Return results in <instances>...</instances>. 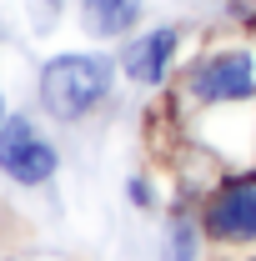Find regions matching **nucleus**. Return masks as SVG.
<instances>
[{
    "label": "nucleus",
    "instance_id": "2",
    "mask_svg": "<svg viewBox=\"0 0 256 261\" xmlns=\"http://www.w3.org/2000/svg\"><path fill=\"white\" fill-rule=\"evenodd\" d=\"M201 236L216 251L256 246V171H231L211 186L201 201Z\"/></svg>",
    "mask_w": 256,
    "mask_h": 261
},
{
    "label": "nucleus",
    "instance_id": "4",
    "mask_svg": "<svg viewBox=\"0 0 256 261\" xmlns=\"http://www.w3.org/2000/svg\"><path fill=\"white\" fill-rule=\"evenodd\" d=\"M61 171V151L35 130L31 116H5L0 126V176H10L15 186H45Z\"/></svg>",
    "mask_w": 256,
    "mask_h": 261
},
{
    "label": "nucleus",
    "instance_id": "6",
    "mask_svg": "<svg viewBox=\"0 0 256 261\" xmlns=\"http://www.w3.org/2000/svg\"><path fill=\"white\" fill-rule=\"evenodd\" d=\"M75 10L91 40H126L146 20V0H75Z\"/></svg>",
    "mask_w": 256,
    "mask_h": 261
},
{
    "label": "nucleus",
    "instance_id": "10",
    "mask_svg": "<svg viewBox=\"0 0 256 261\" xmlns=\"http://www.w3.org/2000/svg\"><path fill=\"white\" fill-rule=\"evenodd\" d=\"M5 116H10V111H5V91H0V126H5Z\"/></svg>",
    "mask_w": 256,
    "mask_h": 261
},
{
    "label": "nucleus",
    "instance_id": "8",
    "mask_svg": "<svg viewBox=\"0 0 256 261\" xmlns=\"http://www.w3.org/2000/svg\"><path fill=\"white\" fill-rule=\"evenodd\" d=\"M126 196H131L136 211H151V206H156V191L146 186V176H131V181H126Z\"/></svg>",
    "mask_w": 256,
    "mask_h": 261
},
{
    "label": "nucleus",
    "instance_id": "3",
    "mask_svg": "<svg viewBox=\"0 0 256 261\" xmlns=\"http://www.w3.org/2000/svg\"><path fill=\"white\" fill-rule=\"evenodd\" d=\"M186 96L201 106H246L256 96V45H211L186 65Z\"/></svg>",
    "mask_w": 256,
    "mask_h": 261
},
{
    "label": "nucleus",
    "instance_id": "1",
    "mask_svg": "<svg viewBox=\"0 0 256 261\" xmlns=\"http://www.w3.org/2000/svg\"><path fill=\"white\" fill-rule=\"evenodd\" d=\"M116 75H121V65L106 50H65V56H50L40 65V86L35 91H40V106H45L50 121L81 126L91 111H100L111 100Z\"/></svg>",
    "mask_w": 256,
    "mask_h": 261
},
{
    "label": "nucleus",
    "instance_id": "7",
    "mask_svg": "<svg viewBox=\"0 0 256 261\" xmlns=\"http://www.w3.org/2000/svg\"><path fill=\"white\" fill-rule=\"evenodd\" d=\"M201 221H191L186 211H176L171 216V226H166V246H161V261H201Z\"/></svg>",
    "mask_w": 256,
    "mask_h": 261
},
{
    "label": "nucleus",
    "instance_id": "5",
    "mask_svg": "<svg viewBox=\"0 0 256 261\" xmlns=\"http://www.w3.org/2000/svg\"><path fill=\"white\" fill-rule=\"evenodd\" d=\"M181 56V25H146V31H131V40L121 45V75L141 91H156L171 81V65Z\"/></svg>",
    "mask_w": 256,
    "mask_h": 261
},
{
    "label": "nucleus",
    "instance_id": "9",
    "mask_svg": "<svg viewBox=\"0 0 256 261\" xmlns=\"http://www.w3.org/2000/svg\"><path fill=\"white\" fill-rule=\"evenodd\" d=\"M61 5H65V0H35V10H40V25H45V20H56V15H61Z\"/></svg>",
    "mask_w": 256,
    "mask_h": 261
}]
</instances>
